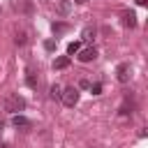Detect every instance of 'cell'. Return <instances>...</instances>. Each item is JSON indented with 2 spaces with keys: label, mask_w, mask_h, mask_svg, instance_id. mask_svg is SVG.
<instances>
[{
  "label": "cell",
  "mask_w": 148,
  "mask_h": 148,
  "mask_svg": "<svg viewBox=\"0 0 148 148\" xmlns=\"http://www.w3.org/2000/svg\"><path fill=\"white\" fill-rule=\"evenodd\" d=\"M16 44H25V32H16Z\"/></svg>",
  "instance_id": "obj_14"
},
{
  "label": "cell",
  "mask_w": 148,
  "mask_h": 148,
  "mask_svg": "<svg viewBox=\"0 0 148 148\" xmlns=\"http://www.w3.org/2000/svg\"><path fill=\"white\" fill-rule=\"evenodd\" d=\"M81 62H92L95 58H97V51L92 49V46H88V49H79V56H76Z\"/></svg>",
  "instance_id": "obj_3"
},
{
  "label": "cell",
  "mask_w": 148,
  "mask_h": 148,
  "mask_svg": "<svg viewBox=\"0 0 148 148\" xmlns=\"http://www.w3.org/2000/svg\"><path fill=\"white\" fill-rule=\"evenodd\" d=\"M69 9H72V0H62V2H58V12H60V14H69Z\"/></svg>",
  "instance_id": "obj_8"
},
{
  "label": "cell",
  "mask_w": 148,
  "mask_h": 148,
  "mask_svg": "<svg viewBox=\"0 0 148 148\" xmlns=\"http://www.w3.org/2000/svg\"><path fill=\"white\" fill-rule=\"evenodd\" d=\"M67 65H69V56H60V58L53 60V67H56V69H65Z\"/></svg>",
  "instance_id": "obj_7"
},
{
  "label": "cell",
  "mask_w": 148,
  "mask_h": 148,
  "mask_svg": "<svg viewBox=\"0 0 148 148\" xmlns=\"http://www.w3.org/2000/svg\"><path fill=\"white\" fill-rule=\"evenodd\" d=\"M2 106H5V111H7V113H12V116H14V113H18V111H23V109H25V99H23L21 95H7Z\"/></svg>",
  "instance_id": "obj_1"
},
{
  "label": "cell",
  "mask_w": 148,
  "mask_h": 148,
  "mask_svg": "<svg viewBox=\"0 0 148 148\" xmlns=\"http://www.w3.org/2000/svg\"><path fill=\"white\" fill-rule=\"evenodd\" d=\"M0 148H7V146H0Z\"/></svg>",
  "instance_id": "obj_18"
},
{
  "label": "cell",
  "mask_w": 148,
  "mask_h": 148,
  "mask_svg": "<svg viewBox=\"0 0 148 148\" xmlns=\"http://www.w3.org/2000/svg\"><path fill=\"white\" fill-rule=\"evenodd\" d=\"M60 99H62L65 106H76V102H79V90H76V88H65L62 95H60Z\"/></svg>",
  "instance_id": "obj_2"
},
{
  "label": "cell",
  "mask_w": 148,
  "mask_h": 148,
  "mask_svg": "<svg viewBox=\"0 0 148 148\" xmlns=\"http://www.w3.org/2000/svg\"><path fill=\"white\" fill-rule=\"evenodd\" d=\"M60 95H62L60 86H51V99H60Z\"/></svg>",
  "instance_id": "obj_11"
},
{
  "label": "cell",
  "mask_w": 148,
  "mask_h": 148,
  "mask_svg": "<svg viewBox=\"0 0 148 148\" xmlns=\"http://www.w3.org/2000/svg\"><path fill=\"white\" fill-rule=\"evenodd\" d=\"M116 79H118L120 83H127V81H130V65H127V62H120V65L116 67Z\"/></svg>",
  "instance_id": "obj_4"
},
{
  "label": "cell",
  "mask_w": 148,
  "mask_h": 148,
  "mask_svg": "<svg viewBox=\"0 0 148 148\" xmlns=\"http://www.w3.org/2000/svg\"><path fill=\"white\" fill-rule=\"evenodd\" d=\"M25 83H28L30 88H37V79H35V72H32V69L25 72Z\"/></svg>",
  "instance_id": "obj_9"
},
{
  "label": "cell",
  "mask_w": 148,
  "mask_h": 148,
  "mask_svg": "<svg viewBox=\"0 0 148 148\" xmlns=\"http://www.w3.org/2000/svg\"><path fill=\"white\" fill-rule=\"evenodd\" d=\"M79 49H81V42H69L67 53H69V56H74V53H79Z\"/></svg>",
  "instance_id": "obj_10"
},
{
  "label": "cell",
  "mask_w": 148,
  "mask_h": 148,
  "mask_svg": "<svg viewBox=\"0 0 148 148\" xmlns=\"http://www.w3.org/2000/svg\"><path fill=\"white\" fill-rule=\"evenodd\" d=\"M90 35H95V30L92 28H86L83 30V39H90Z\"/></svg>",
  "instance_id": "obj_15"
},
{
  "label": "cell",
  "mask_w": 148,
  "mask_h": 148,
  "mask_svg": "<svg viewBox=\"0 0 148 148\" xmlns=\"http://www.w3.org/2000/svg\"><path fill=\"white\" fill-rule=\"evenodd\" d=\"M65 30H67L65 23H53V32H65Z\"/></svg>",
  "instance_id": "obj_12"
},
{
  "label": "cell",
  "mask_w": 148,
  "mask_h": 148,
  "mask_svg": "<svg viewBox=\"0 0 148 148\" xmlns=\"http://www.w3.org/2000/svg\"><path fill=\"white\" fill-rule=\"evenodd\" d=\"M90 92H92V95H99V92H102V83H92V86H90Z\"/></svg>",
  "instance_id": "obj_13"
},
{
  "label": "cell",
  "mask_w": 148,
  "mask_h": 148,
  "mask_svg": "<svg viewBox=\"0 0 148 148\" xmlns=\"http://www.w3.org/2000/svg\"><path fill=\"white\" fill-rule=\"evenodd\" d=\"M44 46H46V51H53V49H56V42L49 39V42H44Z\"/></svg>",
  "instance_id": "obj_16"
},
{
  "label": "cell",
  "mask_w": 148,
  "mask_h": 148,
  "mask_svg": "<svg viewBox=\"0 0 148 148\" xmlns=\"http://www.w3.org/2000/svg\"><path fill=\"white\" fill-rule=\"evenodd\" d=\"M123 23H125L127 28H134V25H136V16H134V12H125V14H123Z\"/></svg>",
  "instance_id": "obj_6"
},
{
  "label": "cell",
  "mask_w": 148,
  "mask_h": 148,
  "mask_svg": "<svg viewBox=\"0 0 148 148\" xmlns=\"http://www.w3.org/2000/svg\"><path fill=\"white\" fill-rule=\"evenodd\" d=\"M72 2H76V5H83V2H88V0H72Z\"/></svg>",
  "instance_id": "obj_17"
},
{
  "label": "cell",
  "mask_w": 148,
  "mask_h": 148,
  "mask_svg": "<svg viewBox=\"0 0 148 148\" xmlns=\"http://www.w3.org/2000/svg\"><path fill=\"white\" fill-rule=\"evenodd\" d=\"M12 125H14V127H30V120H28L25 116H21V113H14Z\"/></svg>",
  "instance_id": "obj_5"
}]
</instances>
